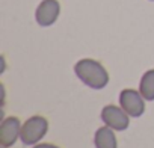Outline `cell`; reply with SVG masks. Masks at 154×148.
Listing matches in <instances>:
<instances>
[{
  "mask_svg": "<svg viewBox=\"0 0 154 148\" xmlns=\"http://www.w3.org/2000/svg\"><path fill=\"white\" fill-rule=\"evenodd\" d=\"M60 14V3L57 0H42L35 12V20L39 26L48 27L56 23Z\"/></svg>",
  "mask_w": 154,
  "mask_h": 148,
  "instance_id": "cell-5",
  "label": "cell"
},
{
  "mask_svg": "<svg viewBox=\"0 0 154 148\" xmlns=\"http://www.w3.org/2000/svg\"><path fill=\"white\" fill-rule=\"evenodd\" d=\"M48 130V121L44 116L35 115L30 116L27 121H24V124L21 125V133H20V139L24 145H36V142H39Z\"/></svg>",
  "mask_w": 154,
  "mask_h": 148,
  "instance_id": "cell-2",
  "label": "cell"
},
{
  "mask_svg": "<svg viewBox=\"0 0 154 148\" xmlns=\"http://www.w3.org/2000/svg\"><path fill=\"white\" fill-rule=\"evenodd\" d=\"M128 116L130 115L122 107H118V106H113V104H107L101 110V119H103L104 125H109L110 128L118 130V131L127 130V127L130 124Z\"/></svg>",
  "mask_w": 154,
  "mask_h": 148,
  "instance_id": "cell-4",
  "label": "cell"
},
{
  "mask_svg": "<svg viewBox=\"0 0 154 148\" xmlns=\"http://www.w3.org/2000/svg\"><path fill=\"white\" fill-rule=\"evenodd\" d=\"M139 92L146 101L154 100V68L148 69L142 76L140 83H139Z\"/></svg>",
  "mask_w": 154,
  "mask_h": 148,
  "instance_id": "cell-8",
  "label": "cell"
},
{
  "mask_svg": "<svg viewBox=\"0 0 154 148\" xmlns=\"http://www.w3.org/2000/svg\"><path fill=\"white\" fill-rule=\"evenodd\" d=\"M21 122L17 116H8L0 125V145L2 148L12 146L21 133Z\"/></svg>",
  "mask_w": 154,
  "mask_h": 148,
  "instance_id": "cell-6",
  "label": "cell"
},
{
  "mask_svg": "<svg viewBox=\"0 0 154 148\" xmlns=\"http://www.w3.org/2000/svg\"><path fill=\"white\" fill-rule=\"evenodd\" d=\"M74 72L86 86L92 89H103L109 83V72L95 59H80L74 65Z\"/></svg>",
  "mask_w": 154,
  "mask_h": 148,
  "instance_id": "cell-1",
  "label": "cell"
},
{
  "mask_svg": "<svg viewBox=\"0 0 154 148\" xmlns=\"http://www.w3.org/2000/svg\"><path fill=\"white\" fill-rule=\"evenodd\" d=\"M94 143H95V148H118V142H116L113 128H110L109 125L100 127L95 131Z\"/></svg>",
  "mask_w": 154,
  "mask_h": 148,
  "instance_id": "cell-7",
  "label": "cell"
},
{
  "mask_svg": "<svg viewBox=\"0 0 154 148\" xmlns=\"http://www.w3.org/2000/svg\"><path fill=\"white\" fill-rule=\"evenodd\" d=\"M145 98L134 89H122L119 94V106L133 118H139L145 112Z\"/></svg>",
  "mask_w": 154,
  "mask_h": 148,
  "instance_id": "cell-3",
  "label": "cell"
},
{
  "mask_svg": "<svg viewBox=\"0 0 154 148\" xmlns=\"http://www.w3.org/2000/svg\"><path fill=\"white\" fill-rule=\"evenodd\" d=\"M33 148H59V146H56L53 143H36Z\"/></svg>",
  "mask_w": 154,
  "mask_h": 148,
  "instance_id": "cell-9",
  "label": "cell"
}]
</instances>
